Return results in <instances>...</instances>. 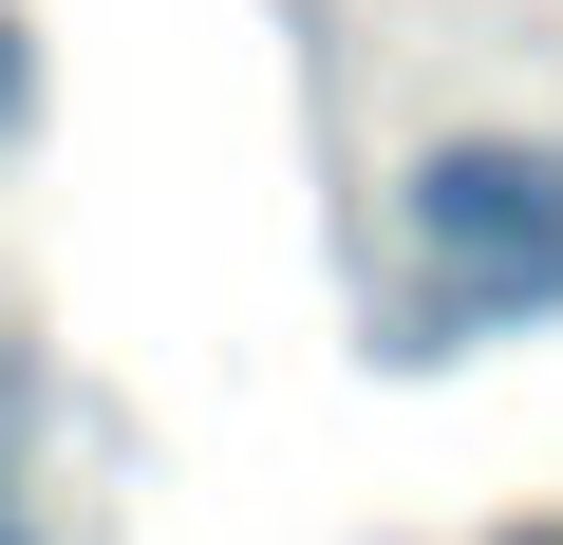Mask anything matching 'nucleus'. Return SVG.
<instances>
[{"label": "nucleus", "instance_id": "20e7f679", "mask_svg": "<svg viewBox=\"0 0 563 545\" xmlns=\"http://www.w3.org/2000/svg\"><path fill=\"white\" fill-rule=\"evenodd\" d=\"M0 545H38V526H0Z\"/></svg>", "mask_w": 563, "mask_h": 545}, {"label": "nucleus", "instance_id": "f257e3e1", "mask_svg": "<svg viewBox=\"0 0 563 545\" xmlns=\"http://www.w3.org/2000/svg\"><path fill=\"white\" fill-rule=\"evenodd\" d=\"M395 226H413L395 358H451V339L563 302V151H544V132H451V151H413Z\"/></svg>", "mask_w": 563, "mask_h": 545}, {"label": "nucleus", "instance_id": "7ed1b4c3", "mask_svg": "<svg viewBox=\"0 0 563 545\" xmlns=\"http://www.w3.org/2000/svg\"><path fill=\"white\" fill-rule=\"evenodd\" d=\"M0 414H20V377H0Z\"/></svg>", "mask_w": 563, "mask_h": 545}, {"label": "nucleus", "instance_id": "f03ea898", "mask_svg": "<svg viewBox=\"0 0 563 545\" xmlns=\"http://www.w3.org/2000/svg\"><path fill=\"white\" fill-rule=\"evenodd\" d=\"M20 113H38V39L0 20V132H20Z\"/></svg>", "mask_w": 563, "mask_h": 545}]
</instances>
